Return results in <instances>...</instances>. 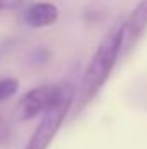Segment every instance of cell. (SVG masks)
<instances>
[{"label":"cell","instance_id":"obj_4","mask_svg":"<svg viewBox=\"0 0 147 149\" xmlns=\"http://www.w3.org/2000/svg\"><path fill=\"white\" fill-rule=\"evenodd\" d=\"M147 30V0H139L135 9L123 23V47L126 52L140 40Z\"/></svg>","mask_w":147,"mask_h":149},{"label":"cell","instance_id":"obj_6","mask_svg":"<svg viewBox=\"0 0 147 149\" xmlns=\"http://www.w3.org/2000/svg\"><path fill=\"white\" fill-rule=\"evenodd\" d=\"M17 80L14 78H0V101L3 99H10L16 92H17Z\"/></svg>","mask_w":147,"mask_h":149},{"label":"cell","instance_id":"obj_2","mask_svg":"<svg viewBox=\"0 0 147 149\" xmlns=\"http://www.w3.org/2000/svg\"><path fill=\"white\" fill-rule=\"evenodd\" d=\"M74 97V87L69 83H57V85H42L28 90L17 102L16 116L24 121L31 120L40 113H49L64 101Z\"/></svg>","mask_w":147,"mask_h":149},{"label":"cell","instance_id":"obj_1","mask_svg":"<svg viewBox=\"0 0 147 149\" xmlns=\"http://www.w3.org/2000/svg\"><path fill=\"white\" fill-rule=\"evenodd\" d=\"M121 47H123V24L112 26L106 33V37L102 38V42L99 43V47L95 49L83 73L81 83L78 87L80 109L85 108L109 80L111 71L121 54Z\"/></svg>","mask_w":147,"mask_h":149},{"label":"cell","instance_id":"obj_3","mask_svg":"<svg viewBox=\"0 0 147 149\" xmlns=\"http://www.w3.org/2000/svg\"><path fill=\"white\" fill-rule=\"evenodd\" d=\"M73 99H68L64 101L62 104H59L57 108H54L52 111L45 113L40 120V123L37 125L31 139L28 141L26 148L24 149H49L50 142L54 141V137L57 135V132L61 130L68 113L71 109V104H73Z\"/></svg>","mask_w":147,"mask_h":149},{"label":"cell","instance_id":"obj_7","mask_svg":"<svg viewBox=\"0 0 147 149\" xmlns=\"http://www.w3.org/2000/svg\"><path fill=\"white\" fill-rule=\"evenodd\" d=\"M23 0H0V10L2 9H12V7H17Z\"/></svg>","mask_w":147,"mask_h":149},{"label":"cell","instance_id":"obj_5","mask_svg":"<svg viewBox=\"0 0 147 149\" xmlns=\"http://www.w3.org/2000/svg\"><path fill=\"white\" fill-rule=\"evenodd\" d=\"M23 19L31 28H45L59 19V9L50 2H37L24 9Z\"/></svg>","mask_w":147,"mask_h":149}]
</instances>
